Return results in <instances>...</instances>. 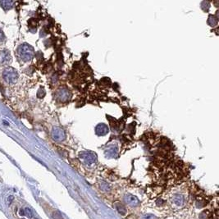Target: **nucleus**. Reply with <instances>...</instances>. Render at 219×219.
I'll list each match as a JSON object with an SVG mask.
<instances>
[{"label": "nucleus", "mask_w": 219, "mask_h": 219, "mask_svg": "<svg viewBox=\"0 0 219 219\" xmlns=\"http://www.w3.org/2000/svg\"><path fill=\"white\" fill-rule=\"evenodd\" d=\"M4 77L6 81H13L16 77V73L14 71L12 72H8V71H5L4 73Z\"/></svg>", "instance_id": "f257e3e1"}, {"label": "nucleus", "mask_w": 219, "mask_h": 219, "mask_svg": "<svg viewBox=\"0 0 219 219\" xmlns=\"http://www.w3.org/2000/svg\"><path fill=\"white\" fill-rule=\"evenodd\" d=\"M1 35H3V33H2V31H0V39H1Z\"/></svg>", "instance_id": "7ed1b4c3"}, {"label": "nucleus", "mask_w": 219, "mask_h": 219, "mask_svg": "<svg viewBox=\"0 0 219 219\" xmlns=\"http://www.w3.org/2000/svg\"><path fill=\"white\" fill-rule=\"evenodd\" d=\"M25 214L28 217V218H32V213H31V210L28 208H25Z\"/></svg>", "instance_id": "f03ea898"}]
</instances>
